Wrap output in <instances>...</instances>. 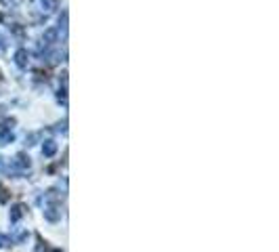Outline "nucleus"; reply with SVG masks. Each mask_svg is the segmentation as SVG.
I'll use <instances>...</instances> for the list:
<instances>
[{"label": "nucleus", "instance_id": "8", "mask_svg": "<svg viewBox=\"0 0 279 252\" xmlns=\"http://www.w3.org/2000/svg\"><path fill=\"white\" fill-rule=\"evenodd\" d=\"M6 244H8V238L0 234V246H6Z\"/></svg>", "mask_w": 279, "mask_h": 252}, {"label": "nucleus", "instance_id": "7", "mask_svg": "<svg viewBox=\"0 0 279 252\" xmlns=\"http://www.w3.org/2000/svg\"><path fill=\"white\" fill-rule=\"evenodd\" d=\"M8 196H6V189L4 187H0V202H6Z\"/></svg>", "mask_w": 279, "mask_h": 252}, {"label": "nucleus", "instance_id": "1", "mask_svg": "<svg viewBox=\"0 0 279 252\" xmlns=\"http://www.w3.org/2000/svg\"><path fill=\"white\" fill-rule=\"evenodd\" d=\"M15 63H17L19 67H27V50H25V48H19V50H17Z\"/></svg>", "mask_w": 279, "mask_h": 252}, {"label": "nucleus", "instance_id": "3", "mask_svg": "<svg viewBox=\"0 0 279 252\" xmlns=\"http://www.w3.org/2000/svg\"><path fill=\"white\" fill-rule=\"evenodd\" d=\"M8 141H13V133H11V130H8V128H4V130H2V135H0V143H2V145H6Z\"/></svg>", "mask_w": 279, "mask_h": 252}, {"label": "nucleus", "instance_id": "6", "mask_svg": "<svg viewBox=\"0 0 279 252\" xmlns=\"http://www.w3.org/2000/svg\"><path fill=\"white\" fill-rule=\"evenodd\" d=\"M38 252H61V250H53V248H48V246H42V242H40Z\"/></svg>", "mask_w": 279, "mask_h": 252}, {"label": "nucleus", "instance_id": "10", "mask_svg": "<svg viewBox=\"0 0 279 252\" xmlns=\"http://www.w3.org/2000/svg\"><path fill=\"white\" fill-rule=\"evenodd\" d=\"M0 82H2V74H0Z\"/></svg>", "mask_w": 279, "mask_h": 252}, {"label": "nucleus", "instance_id": "9", "mask_svg": "<svg viewBox=\"0 0 279 252\" xmlns=\"http://www.w3.org/2000/svg\"><path fill=\"white\" fill-rule=\"evenodd\" d=\"M0 50H4V38L0 36Z\"/></svg>", "mask_w": 279, "mask_h": 252}, {"label": "nucleus", "instance_id": "2", "mask_svg": "<svg viewBox=\"0 0 279 252\" xmlns=\"http://www.w3.org/2000/svg\"><path fill=\"white\" fill-rule=\"evenodd\" d=\"M23 210H25V206H23V204H17V206H13V213H11V221H13V223L23 217Z\"/></svg>", "mask_w": 279, "mask_h": 252}, {"label": "nucleus", "instance_id": "5", "mask_svg": "<svg viewBox=\"0 0 279 252\" xmlns=\"http://www.w3.org/2000/svg\"><path fill=\"white\" fill-rule=\"evenodd\" d=\"M57 2L59 0H42V6L46 8V11H53V8H57Z\"/></svg>", "mask_w": 279, "mask_h": 252}, {"label": "nucleus", "instance_id": "4", "mask_svg": "<svg viewBox=\"0 0 279 252\" xmlns=\"http://www.w3.org/2000/svg\"><path fill=\"white\" fill-rule=\"evenodd\" d=\"M55 149H57V145L53 143V141H46V145L42 147V151H44L46 156H53V154H55Z\"/></svg>", "mask_w": 279, "mask_h": 252}]
</instances>
